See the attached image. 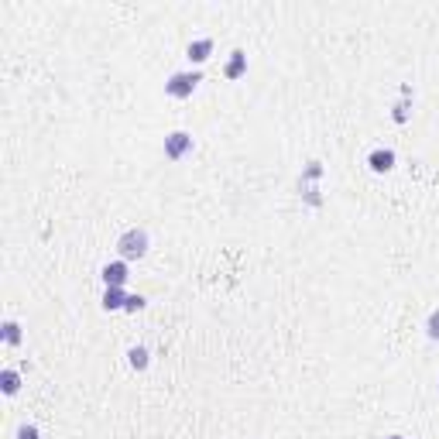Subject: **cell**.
Here are the masks:
<instances>
[{
	"label": "cell",
	"instance_id": "6da1fadb",
	"mask_svg": "<svg viewBox=\"0 0 439 439\" xmlns=\"http://www.w3.org/2000/svg\"><path fill=\"white\" fill-rule=\"evenodd\" d=\"M148 247H152V237L144 227H128V230L117 237V258L120 261H141L148 254Z\"/></svg>",
	"mask_w": 439,
	"mask_h": 439
},
{
	"label": "cell",
	"instance_id": "7a4b0ae2",
	"mask_svg": "<svg viewBox=\"0 0 439 439\" xmlns=\"http://www.w3.org/2000/svg\"><path fill=\"white\" fill-rule=\"evenodd\" d=\"M199 82H203V73H199V69L172 73V76L165 79V97H172V100H189V97L199 89Z\"/></svg>",
	"mask_w": 439,
	"mask_h": 439
},
{
	"label": "cell",
	"instance_id": "3957f363",
	"mask_svg": "<svg viewBox=\"0 0 439 439\" xmlns=\"http://www.w3.org/2000/svg\"><path fill=\"white\" fill-rule=\"evenodd\" d=\"M161 152H165L168 161H182V158H189L196 152V141H192L189 130H168L165 141H161Z\"/></svg>",
	"mask_w": 439,
	"mask_h": 439
},
{
	"label": "cell",
	"instance_id": "277c9868",
	"mask_svg": "<svg viewBox=\"0 0 439 439\" xmlns=\"http://www.w3.org/2000/svg\"><path fill=\"white\" fill-rule=\"evenodd\" d=\"M100 278H104V288H124L130 278V264L128 261H106L104 268H100Z\"/></svg>",
	"mask_w": 439,
	"mask_h": 439
},
{
	"label": "cell",
	"instance_id": "5b68a950",
	"mask_svg": "<svg viewBox=\"0 0 439 439\" xmlns=\"http://www.w3.org/2000/svg\"><path fill=\"white\" fill-rule=\"evenodd\" d=\"M395 161H398V158H395L391 148H374V152L367 155V168H371L374 175H385V172L395 168Z\"/></svg>",
	"mask_w": 439,
	"mask_h": 439
},
{
	"label": "cell",
	"instance_id": "8992f818",
	"mask_svg": "<svg viewBox=\"0 0 439 439\" xmlns=\"http://www.w3.org/2000/svg\"><path fill=\"white\" fill-rule=\"evenodd\" d=\"M213 49H216V45H213V38H192V42H189V49H185V58L199 69L209 55H213Z\"/></svg>",
	"mask_w": 439,
	"mask_h": 439
},
{
	"label": "cell",
	"instance_id": "52a82bcc",
	"mask_svg": "<svg viewBox=\"0 0 439 439\" xmlns=\"http://www.w3.org/2000/svg\"><path fill=\"white\" fill-rule=\"evenodd\" d=\"M244 73H247V52H244V49H233L230 58H227V66H223V76L230 79V82H237Z\"/></svg>",
	"mask_w": 439,
	"mask_h": 439
},
{
	"label": "cell",
	"instance_id": "ba28073f",
	"mask_svg": "<svg viewBox=\"0 0 439 439\" xmlns=\"http://www.w3.org/2000/svg\"><path fill=\"white\" fill-rule=\"evenodd\" d=\"M100 306H104L106 312H120L124 306H128V292H124V288H104Z\"/></svg>",
	"mask_w": 439,
	"mask_h": 439
},
{
	"label": "cell",
	"instance_id": "9c48e42d",
	"mask_svg": "<svg viewBox=\"0 0 439 439\" xmlns=\"http://www.w3.org/2000/svg\"><path fill=\"white\" fill-rule=\"evenodd\" d=\"M0 340H4L7 347H21V340H25L21 323H18V319H4V323H0Z\"/></svg>",
	"mask_w": 439,
	"mask_h": 439
},
{
	"label": "cell",
	"instance_id": "30bf717a",
	"mask_svg": "<svg viewBox=\"0 0 439 439\" xmlns=\"http://www.w3.org/2000/svg\"><path fill=\"white\" fill-rule=\"evenodd\" d=\"M0 391H4V395H18V391H21V371L4 367V371H0Z\"/></svg>",
	"mask_w": 439,
	"mask_h": 439
},
{
	"label": "cell",
	"instance_id": "8fae6325",
	"mask_svg": "<svg viewBox=\"0 0 439 439\" xmlns=\"http://www.w3.org/2000/svg\"><path fill=\"white\" fill-rule=\"evenodd\" d=\"M128 364L134 367V371H148V364H152V350H148V347H141V343H137V347H130V350H128Z\"/></svg>",
	"mask_w": 439,
	"mask_h": 439
},
{
	"label": "cell",
	"instance_id": "7c38bea8",
	"mask_svg": "<svg viewBox=\"0 0 439 439\" xmlns=\"http://www.w3.org/2000/svg\"><path fill=\"white\" fill-rule=\"evenodd\" d=\"M409 117H412V100H398L391 106V120L395 124H409Z\"/></svg>",
	"mask_w": 439,
	"mask_h": 439
},
{
	"label": "cell",
	"instance_id": "4fadbf2b",
	"mask_svg": "<svg viewBox=\"0 0 439 439\" xmlns=\"http://www.w3.org/2000/svg\"><path fill=\"white\" fill-rule=\"evenodd\" d=\"M426 336H429V340H436V343H439V309H433V312H429V319H426Z\"/></svg>",
	"mask_w": 439,
	"mask_h": 439
},
{
	"label": "cell",
	"instance_id": "5bb4252c",
	"mask_svg": "<svg viewBox=\"0 0 439 439\" xmlns=\"http://www.w3.org/2000/svg\"><path fill=\"white\" fill-rule=\"evenodd\" d=\"M14 439H42V433H38V426L35 422H21L18 426V436Z\"/></svg>",
	"mask_w": 439,
	"mask_h": 439
},
{
	"label": "cell",
	"instance_id": "9a60e30c",
	"mask_svg": "<svg viewBox=\"0 0 439 439\" xmlns=\"http://www.w3.org/2000/svg\"><path fill=\"white\" fill-rule=\"evenodd\" d=\"M144 306H148V299L137 292V295H128V306H124V312H141Z\"/></svg>",
	"mask_w": 439,
	"mask_h": 439
},
{
	"label": "cell",
	"instance_id": "2e32d148",
	"mask_svg": "<svg viewBox=\"0 0 439 439\" xmlns=\"http://www.w3.org/2000/svg\"><path fill=\"white\" fill-rule=\"evenodd\" d=\"M388 439H405V436H402V433H391V436H388Z\"/></svg>",
	"mask_w": 439,
	"mask_h": 439
},
{
	"label": "cell",
	"instance_id": "e0dca14e",
	"mask_svg": "<svg viewBox=\"0 0 439 439\" xmlns=\"http://www.w3.org/2000/svg\"><path fill=\"white\" fill-rule=\"evenodd\" d=\"M436 385H439V381H436Z\"/></svg>",
	"mask_w": 439,
	"mask_h": 439
}]
</instances>
